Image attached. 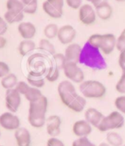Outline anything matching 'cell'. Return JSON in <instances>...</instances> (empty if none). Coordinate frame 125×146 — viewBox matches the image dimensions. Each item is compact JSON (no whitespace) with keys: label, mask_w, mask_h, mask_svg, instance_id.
Here are the masks:
<instances>
[{"label":"cell","mask_w":125,"mask_h":146,"mask_svg":"<svg viewBox=\"0 0 125 146\" xmlns=\"http://www.w3.org/2000/svg\"><path fill=\"white\" fill-rule=\"evenodd\" d=\"M79 62L94 70H104L107 68L102 52L88 41L82 47Z\"/></svg>","instance_id":"1"},{"label":"cell","mask_w":125,"mask_h":146,"mask_svg":"<svg viewBox=\"0 0 125 146\" xmlns=\"http://www.w3.org/2000/svg\"><path fill=\"white\" fill-rule=\"evenodd\" d=\"M117 38L112 33L93 34L88 39V42L93 46L96 47L103 54L109 55L116 48Z\"/></svg>","instance_id":"2"},{"label":"cell","mask_w":125,"mask_h":146,"mask_svg":"<svg viewBox=\"0 0 125 146\" xmlns=\"http://www.w3.org/2000/svg\"><path fill=\"white\" fill-rule=\"evenodd\" d=\"M79 90L81 95L86 98H101L107 93L106 87L97 80H86L80 84Z\"/></svg>","instance_id":"3"},{"label":"cell","mask_w":125,"mask_h":146,"mask_svg":"<svg viewBox=\"0 0 125 146\" xmlns=\"http://www.w3.org/2000/svg\"><path fill=\"white\" fill-rule=\"evenodd\" d=\"M124 125V117L118 110L113 111L109 115L105 116L96 129L100 132H107L119 129Z\"/></svg>","instance_id":"4"},{"label":"cell","mask_w":125,"mask_h":146,"mask_svg":"<svg viewBox=\"0 0 125 146\" xmlns=\"http://www.w3.org/2000/svg\"><path fill=\"white\" fill-rule=\"evenodd\" d=\"M57 90L60 101L67 107H69L70 104L79 95L77 93V90L73 82L68 79L60 82L57 85Z\"/></svg>","instance_id":"5"},{"label":"cell","mask_w":125,"mask_h":146,"mask_svg":"<svg viewBox=\"0 0 125 146\" xmlns=\"http://www.w3.org/2000/svg\"><path fill=\"white\" fill-rule=\"evenodd\" d=\"M63 71L68 80L76 84H81L85 81V74L77 62H67Z\"/></svg>","instance_id":"6"},{"label":"cell","mask_w":125,"mask_h":146,"mask_svg":"<svg viewBox=\"0 0 125 146\" xmlns=\"http://www.w3.org/2000/svg\"><path fill=\"white\" fill-rule=\"evenodd\" d=\"M64 0H46L42 8L46 15L52 19H60L64 13Z\"/></svg>","instance_id":"7"},{"label":"cell","mask_w":125,"mask_h":146,"mask_svg":"<svg viewBox=\"0 0 125 146\" xmlns=\"http://www.w3.org/2000/svg\"><path fill=\"white\" fill-rule=\"evenodd\" d=\"M48 110V99L43 96L35 102H29L28 117H46V114Z\"/></svg>","instance_id":"8"},{"label":"cell","mask_w":125,"mask_h":146,"mask_svg":"<svg viewBox=\"0 0 125 146\" xmlns=\"http://www.w3.org/2000/svg\"><path fill=\"white\" fill-rule=\"evenodd\" d=\"M79 20L83 25L90 26L94 24L96 20V13L95 8L90 4L82 5L78 10Z\"/></svg>","instance_id":"9"},{"label":"cell","mask_w":125,"mask_h":146,"mask_svg":"<svg viewBox=\"0 0 125 146\" xmlns=\"http://www.w3.org/2000/svg\"><path fill=\"white\" fill-rule=\"evenodd\" d=\"M21 95L13 88L6 90L5 93V105L9 112L15 113L18 111L21 103Z\"/></svg>","instance_id":"10"},{"label":"cell","mask_w":125,"mask_h":146,"mask_svg":"<svg viewBox=\"0 0 125 146\" xmlns=\"http://www.w3.org/2000/svg\"><path fill=\"white\" fill-rule=\"evenodd\" d=\"M76 36L77 31L74 27H72L70 24H65L59 28L57 38L61 44L67 46L73 43Z\"/></svg>","instance_id":"11"},{"label":"cell","mask_w":125,"mask_h":146,"mask_svg":"<svg viewBox=\"0 0 125 146\" xmlns=\"http://www.w3.org/2000/svg\"><path fill=\"white\" fill-rule=\"evenodd\" d=\"M0 126L5 130L15 131L20 127V120L13 112H6L0 115Z\"/></svg>","instance_id":"12"},{"label":"cell","mask_w":125,"mask_h":146,"mask_svg":"<svg viewBox=\"0 0 125 146\" xmlns=\"http://www.w3.org/2000/svg\"><path fill=\"white\" fill-rule=\"evenodd\" d=\"M61 119L58 115H52L46 118V132L51 137H57L61 132Z\"/></svg>","instance_id":"13"},{"label":"cell","mask_w":125,"mask_h":146,"mask_svg":"<svg viewBox=\"0 0 125 146\" xmlns=\"http://www.w3.org/2000/svg\"><path fill=\"white\" fill-rule=\"evenodd\" d=\"M72 132L78 137H88L92 132V125L85 119L79 120L72 125Z\"/></svg>","instance_id":"14"},{"label":"cell","mask_w":125,"mask_h":146,"mask_svg":"<svg viewBox=\"0 0 125 146\" xmlns=\"http://www.w3.org/2000/svg\"><path fill=\"white\" fill-rule=\"evenodd\" d=\"M84 117L85 120H87L92 126L97 128L105 116L96 109L94 107H88L85 111Z\"/></svg>","instance_id":"15"},{"label":"cell","mask_w":125,"mask_h":146,"mask_svg":"<svg viewBox=\"0 0 125 146\" xmlns=\"http://www.w3.org/2000/svg\"><path fill=\"white\" fill-rule=\"evenodd\" d=\"M82 47L80 45L76 43H72L67 45L66 47L65 57L68 62H74L78 63L80 57Z\"/></svg>","instance_id":"16"},{"label":"cell","mask_w":125,"mask_h":146,"mask_svg":"<svg viewBox=\"0 0 125 146\" xmlns=\"http://www.w3.org/2000/svg\"><path fill=\"white\" fill-rule=\"evenodd\" d=\"M36 27L31 22H21L18 26V32L24 40H32L36 34Z\"/></svg>","instance_id":"17"},{"label":"cell","mask_w":125,"mask_h":146,"mask_svg":"<svg viewBox=\"0 0 125 146\" xmlns=\"http://www.w3.org/2000/svg\"><path fill=\"white\" fill-rule=\"evenodd\" d=\"M95 7V11H96V16L98 18L103 20L107 21L111 18L113 15V10L110 4L106 1H102L101 2L96 5Z\"/></svg>","instance_id":"18"},{"label":"cell","mask_w":125,"mask_h":146,"mask_svg":"<svg viewBox=\"0 0 125 146\" xmlns=\"http://www.w3.org/2000/svg\"><path fill=\"white\" fill-rule=\"evenodd\" d=\"M14 136L18 146H30L31 134L28 129L19 127L15 131Z\"/></svg>","instance_id":"19"},{"label":"cell","mask_w":125,"mask_h":146,"mask_svg":"<svg viewBox=\"0 0 125 146\" xmlns=\"http://www.w3.org/2000/svg\"><path fill=\"white\" fill-rule=\"evenodd\" d=\"M43 73L37 71H30L28 74L27 80L31 87L36 88H43L45 85V80L43 78Z\"/></svg>","instance_id":"20"},{"label":"cell","mask_w":125,"mask_h":146,"mask_svg":"<svg viewBox=\"0 0 125 146\" xmlns=\"http://www.w3.org/2000/svg\"><path fill=\"white\" fill-rule=\"evenodd\" d=\"M36 45L32 40H23L21 41L18 47V51L21 56H26L35 49Z\"/></svg>","instance_id":"21"},{"label":"cell","mask_w":125,"mask_h":146,"mask_svg":"<svg viewBox=\"0 0 125 146\" xmlns=\"http://www.w3.org/2000/svg\"><path fill=\"white\" fill-rule=\"evenodd\" d=\"M86 104V98L82 95H78L75 99L70 104L68 108L74 112H81L84 110Z\"/></svg>","instance_id":"22"},{"label":"cell","mask_w":125,"mask_h":146,"mask_svg":"<svg viewBox=\"0 0 125 146\" xmlns=\"http://www.w3.org/2000/svg\"><path fill=\"white\" fill-rule=\"evenodd\" d=\"M24 17V12H15V11H7L4 15V19L6 21V22L10 24L22 22Z\"/></svg>","instance_id":"23"},{"label":"cell","mask_w":125,"mask_h":146,"mask_svg":"<svg viewBox=\"0 0 125 146\" xmlns=\"http://www.w3.org/2000/svg\"><path fill=\"white\" fill-rule=\"evenodd\" d=\"M18 82L19 81H18L16 75L14 74H11V73L7 74V76H5V77L2 78L1 79V85L6 90L15 88Z\"/></svg>","instance_id":"24"},{"label":"cell","mask_w":125,"mask_h":146,"mask_svg":"<svg viewBox=\"0 0 125 146\" xmlns=\"http://www.w3.org/2000/svg\"><path fill=\"white\" fill-rule=\"evenodd\" d=\"M106 142L111 146H122L124 144V139L122 136L113 131L107 133Z\"/></svg>","instance_id":"25"},{"label":"cell","mask_w":125,"mask_h":146,"mask_svg":"<svg viewBox=\"0 0 125 146\" xmlns=\"http://www.w3.org/2000/svg\"><path fill=\"white\" fill-rule=\"evenodd\" d=\"M58 26L56 24H48L46 25V27L43 29V35H44L45 38L49 40L54 39V38L57 37L59 31Z\"/></svg>","instance_id":"26"},{"label":"cell","mask_w":125,"mask_h":146,"mask_svg":"<svg viewBox=\"0 0 125 146\" xmlns=\"http://www.w3.org/2000/svg\"><path fill=\"white\" fill-rule=\"evenodd\" d=\"M6 8L8 11L24 12V5L21 0H7L6 2Z\"/></svg>","instance_id":"27"},{"label":"cell","mask_w":125,"mask_h":146,"mask_svg":"<svg viewBox=\"0 0 125 146\" xmlns=\"http://www.w3.org/2000/svg\"><path fill=\"white\" fill-rule=\"evenodd\" d=\"M43 96V95L42 92L41 91V90L38 89V88H33V87H30L27 93L24 95V97L29 102H33L36 100L39 99Z\"/></svg>","instance_id":"28"},{"label":"cell","mask_w":125,"mask_h":146,"mask_svg":"<svg viewBox=\"0 0 125 146\" xmlns=\"http://www.w3.org/2000/svg\"><path fill=\"white\" fill-rule=\"evenodd\" d=\"M60 69L55 65H51L47 70L46 75V79L49 82H55L60 77Z\"/></svg>","instance_id":"29"},{"label":"cell","mask_w":125,"mask_h":146,"mask_svg":"<svg viewBox=\"0 0 125 146\" xmlns=\"http://www.w3.org/2000/svg\"><path fill=\"white\" fill-rule=\"evenodd\" d=\"M39 48L52 55L56 53L55 46H54L53 43L50 41V40L47 39V38H43V39L40 40Z\"/></svg>","instance_id":"30"},{"label":"cell","mask_w":125,"mask_h":146,"mask_svg":"<svg viewBox=\"0 0 125 146\" xmlns=\"http://www.w3.org/2000/svg\"><path fill=\"white\" fill-rule=\"evenodd\" d=\"M53 56L54 65L60 70H63L64 65L68 62L65 57V54L62 53H55Z\"/></svg>","instance_id":"31"},{"label":"cell","mask_w":125,"mask_h":146,"mask_svg":"<svg viewBox=\"0 0 125 146\" xmlns=\"http://www.w3.org/2000/svg\"><path fill=\"white\" fill-rule=\"evenodd\" d=\"M114 105L118 112H120L122 115H125V96H118L114 101Z\"/></svg>","instance_id":"32"},{"label":"cell","mask_w":125,"mask_h":146,"mask_svg":"<svg viewBox=\"0 0 125 146\" xmlns=\"http://www.w3.org/2000/svg\"><path fill=\"white\" fill-rule=\"evenodd\" d=\"M72 146H96L88 137H78L73 141Z\"/></svg>","instance_id":"33"},{"label":"cell","mask_w":125,"mask_h":146,"mask_svg":"<svg viewBox=\"0 0 125 146\" xmlns=\"http://www.w3.org/2000/svg\"><path fill=\"white\" fill-rule=\"evenodd\" d=\"M116 90L120 94L125 95V71L122 72V76L116 84Z\"/></svg>","instance_id":"34"},{"label":"cell","mask_w":125,"mask_h":146,"mask_svg":"<svg viewBox=\"0 0 125 146\" xmlns=\"http://www.w3.org/2000/svg\"><path fill=\"white\" fill-rule=\"evenodd\" d=\"M30 85L28 84L27 82L24 81H20L18 82V84H16L15 89L20 93L21 95H24L27 93V91L29 90V89L30 88Z\"/></svg>","instance_id":"35"},{"label":"cell","mask_w":125,"mask_h":146,"mask_svg":"<svg viewBox=\"0 0 125 146\" xmlns=\"http://www.w3.org/2000/svg\"><path fill=\"white\" fill-rule=\"evenodd\" d=\"M116 48L119 52L125 48V28L122 30L120 35L117 38Z\"/></svg>","instance_id":"36"},{"label":"cell","mask_w":125,"mask_h":146,"mask_svg":"<svg viewBox=\"0 0 125 146\" xmlns=\"http://www.w3.org/2000/svg\"><path fill=\"white\" fill-rule=\"evenodd\" d=\"M37 9H38V1L29 4L27 5H24V13L29 15H33L37 11Z\"/></svg>","instance_id":"37"},{"label":"cell","mask_w":125,"mask_h":146,"mask_svg":"<svg viewBox=\"0 0 125 146\" xmlns=\"http://www.w3.org/2000/svg\"><path fill=\"white\" fill-rule=\"evenodd\" d=\"M10 73L9 65L6 62L0 61V78H3Z\"/></svg>","instance_id":"38"},{"label":"cell","mask_w":125,"mask_h":146,"mask_svg":"<svg viewBox=\"0 0 125 146\" xmlns=\"http://www.w3.org/2000/svg\"><path fill=\"white\" fill-rule=\"evenodd\" d=\"M82 0H66V3L70 8L73 10H79L82 5Z\"/></svg>","instance_id":"39"},{"label":"cell","mask_w":125,"mask_h":146,"mask_svg":"<svg viewBox=\"0 0 125 146\" xmlns=\"http://www.w3.org/2000/svg\"><path fill=\"white\" fill-rule=\"evenodd\" d=\"M46 146H65V145L57 137H50L46 142Z\"/></svg>","instance_id":"40"},{"label":"cell","mask_w":125,"mask_h":146,"mask_svg":"<svg viewBox=\"0 0 125 146\" xmlns=\"http://www.w3.org/2000/svg\"><path fill=\"white\" fill-rule=\"evenodd\" d=\"M118 65L122 70V72L125 71V48L120 52L118 57Z\"/></svg>","instance_id":"41"},{"label":"cell","mask_w":125,"mask_h":146,"mask_svg":"<svg viewBox=\"0 0 125 146\" xmlns=\"http://www.w3.org/2000/svg\"><path fill=\"white\" fill-rule=\"evenodd\" d=\"M7 23L5 19L0 16V35H4L7 31Z\"/></svg>","instance_id":"42"},{"label":"cell","mask_w":125,"mask_h":146,"mask_svg":"<svg viewBox=\"0 0 125 146\" xmlns=\"http://www.w3.org/2000/svg\"><path fill=\"white\" fill-rule=\"evenodd\" d=\"M7 39H6L3 35H0V49L5 48V46L7 45Z\"/></svg>","instance_id":"43"},{"label":"cell","mask_w":125,"mask_h":146,"mask_svg":"<svg viewBox=\"0 0 125 146\" xmlns=\"http://www.w3.org/2000/svg\"><path fill=\"white\" fill-rule=\"evenodd\" d=\"M86 1L89 2V3L92 4L94 6H96V5H98L100 2H102V0H86Z\"/></svg>","instance_id":"44"},{"label":"cell","mask_w":125,"mask_h":146,"mask_svg":"<svg viewBox=\"0 0 125 146\" xmlns=\"http://www.w3.org/2000/svg\"><path fill=\"white\" fill-rule=\"evenodd\" d=\"M36 1H38V0H21V2L24 3V5H27L29 4L33 3V2H36Z\"/></svg>","instance_id":"45"},{"label":"cell","mask_w":125,"mask_h":146,"mask_svg":"<svg viewBox=\"0 0 125 146\" xmlns=\"http://www.w3.org/2000/svg\"><path fill=\"white\" fill-rule=\"evenodd\" d=\"M98 146H111L110 144H108L107 142H104V143H101Z\"/></svg>","instance_id":"46"},{"label":"cell","mask_w":125,"mask_h":146,"mask_svg":"<svg viewBox=\"0 0 125 146\" xmlns=\"http://www.w3.org/2000/svg\"><path fill=\"white\" fill-rule=\"evenodd\" d=\"M115 1H116V2H125V0H115Z\"/></svg>","instance_id":"47"},{"label":"cell","mask_w":125,"mask_h":146,"mask_svg":"<svg viewBox=\"0 0 125 146\" xmlns=\"http://www.w3.org/2000/svg\"><path fill=\"white\" fill-rule=\"evenodd\" d=\"M122 146H125V144H123Z\"/></svg>","instance_id":"48"},{"label":"cell","mask_w":125,"mask_h":146,"mask_svg":"<svg viewBox=\"0 0 125 146\" xmlns=\"http://www.w3.org/2000/svg\"><path fill=\"white\" fill-rule=\"evenodd\" d=\"M0 136H1V131H0Z\"/></svg>","instance_id":"49"},{"label":"cell","mask_w":125,"mask_h":146,"mask_svg":"<svg viewBox=\"0 0 125 146\" xmlns=\"http://www.w3.org/2000/svg\"><path fill=\"white\" fill-rule=\"evenodd\" d=\"M0 146H3V145H0Z\"/></svg>","instance_id":"50"}]
</instances>
